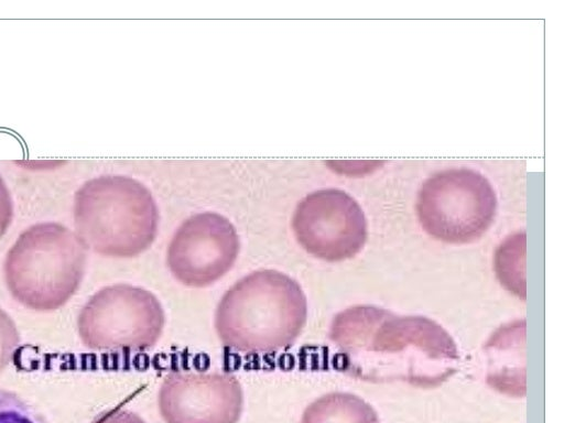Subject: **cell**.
Here are the masks:
<instances>
[{"mask_svg":"<svg viewBox=\"0 0 564 423\" xmlns=\"http://www.w3.org/2000/svg\"><path fill=\"white\" fill-rule=\"evenodd\" d=\"M75 234L86 249L111 258H132L154 241L159 212L151 192L124 175L87 182L76 194Z\"/></svg>","mask_w":564,"mask_h":423,"instance_id":"cell-3","label":"cell"},{"mask_svg":"<svg viewBox=\"0 0 564 423\" xmlns=\"http://www.w3.org/2000/svg\"><path fill=\"white\" fill-rule=\"evenodd\" d=\"M240 240L234 225L214 212L195 214L173 235L166 263L173 276L191 288L208 286L235 264Z\"/></svg>","mask_w":564,"mask_h":423,"instance_id":"cell-8","label":"cell"},{"mask_svg":"<svg viewBox=\"0 0 564 423\" xmlns=\"http://www.w3.org/2000/svg\"><path fill=\"white\" fill-rule=\"evenodd\" d=\"M0 423H46V421L17 393L0 389Z\"/></svg>","mask_w":564,"mask_h":423,"instance_id":"cell-13","label":"cell"},{"mask_svg":"<svg viewBox=\"0 0 564 423\" xmlns=\"http://www.w3.org/2000/svg\"><path fill=\"white\" fill-rule=\"evenodd\" d=\"M525 234L509 237L497 250L495 269L501 284L525 300Z\"/></svg>","mask_w":564,"mask_h":423,"instance_id":"cell-12","label":"cell"},{"mask_svg":"<svg viewBox=\"0 0 564 423\" xmlns=\"http://www.w3.org/2000/svg\"><path fill=\"white\" fill-rule=\"evenodd\" d=\"M301 423H380L375 409L347 392L327 393L304 410Z\"/></svg>","mask_w":564,"mask_h":423,"instance_id":"cell-11","label":"cell"},{"mask_svg":"<svg viewBox=\"0 0 564 423\" xmlns=\"http://www.w3.org/2000/svg\"><path fill=\"white\" fill-rule=\"evenodd\" d=\"M20 345V335L11 316L0 307V371L13 359Z\"/></svg>","mask_w":564,"mask_h":423,"instance_id":"cell-14","label":"cell"},{"mask_svg":"<svg viewBox=\"0 0 564 423\" xmlns=\"http://www.w3.org/2000/svg\"><path fill=\"white\" fill-rule=\"evenodd\" d=\"M497 207L489 181L469 169H452L427 178L417 195L423 229L437 240L466 243L480 238Z\"/></svg>","mask_w":564,"mask_h":423,"instance_id":"cell-6","label":"cell"},{"mask_svg":"<svg viewBox=\"0 0 564 423\" xmlns=\"http://www.w3.org/2000/svg\"><path fill=\"white\" fill-rule=\"evenodd\" d=\"M307 303L300 284L272 269L238 280L221 296L215 329L225 347L243 354H274L291 347L304 328Z\"/></svg>","mask_w":564,"mask_h":423,"instance_id":"cell-2","label":"cell"},{"mask_svg":"<svg viewBox=\"0 0 564 423\" xmlns=\"http://www.w3.org/2000/svg\"><path fill=\"white\" fill-rule=\"evenodd\" d=\"M524 338L525 322L517 321L498 329L486 346L489 361L487 380L501 393L525 394Z\"/></svg>","mask_w":564,"mask_h":423,"instance_id":"cell-10","label":"cell"},{"mask_svg":"<svg viewBox=\"0 0 564 423\" xmlns=\"http://www.w3.org/2000/svg\"><path fill=\"white\" fill-rule=\"evenodd\" d=\"M158 404L165 423H238L243 392L231 373L174 371L164 378Z\"/></svg>","mask_w":564,"mask_h":423,"instance_id":"cell-9","label":"cell"},{"mask_svg":"<svg viewBox=\"0 0 564 423\" xmlns=\"http://www.w3.org/2000/svg\"><path fill=\"white\" fill-rule=\"evenodd\" d=\"M86 250L77 235L63 225H33L7 252L3 263L7 289L26 308L58 310L82 284Z\"/></svg>","mask_w":564,"mask_h":423,"instance_id":"cell-4","label":"cell"},{"mask_svg":"<svg viewBox=\"0 0 564 423\" xmlns=\"http://www.w3.org/2000/svg\"><path fill=\"white\" fill-rule=\"evenodd\" d=\"M12 219V205L9 193L0 178V238L7 231Z\"/></svg>","mask_w":564,"mask_h":423,"instance_id":"cell-16","label":"cell"},{"mask_svg":"<svg viewBox=\"0 0 564 423\" xmlns=\"http://www.w3.org/2000/svg\"><path fill=\"white\" fill-rule=\"evenodd\" d=\"M164 323L163 307L153 293L120 283L100 289L85 303L77 329L89 349L141 351L156 344Z\"/></svg>","mask_w":564,"mask_h":423,"instance_id":"cell-5","label":"cell"},{"mask_svg":"<svg viewBox=\"0 0 564 423\" xmlns=\"http://www.w3.org/2000/svg\"><path fill=\"white\" fill-rule=\"evenodd\" d=\"M339 369L372 381H403L434 388L452 377L459 362L449 334L424 316H400L372 305L338 313L329 329Z\"/></svg>","mask_w":564,"mask_h":423,"instance_id":"cell-1","label":"cell"},{"mask_svg":"<svg viewBox=\"0 0 564 423\" xmlns=\"http://www.w3.org/2000/svg\"><path fill=\"white\" fill-rule=\"evenodd\" d=\"M297 242L310 254L329 262L357 254L367 238V223L359 204L337 188L306 195L292 216Z\"/></svg>","mask_w":564,"mask_h":423,"instance_id":"cell-7","label":"cell"},{"mask_svg":"<svg viewBox=\"0 0 564 423\" xmlns=\"http://www.w3.org/2000/svg\"><path fill=\"white\" fill-rule=\"evenodd\" d=\"M93 423H145L138 414L123 410L112 409L100 414Z\"/></svg>","mask_w":564,"mask_h":423,"instance_id":"cell-15","label":"cell"}]
</instances>
